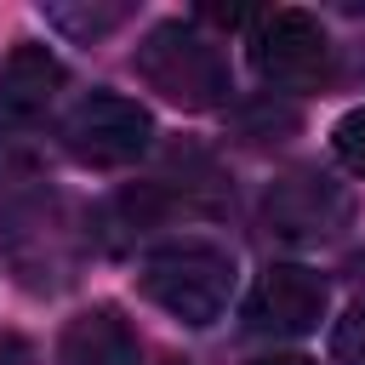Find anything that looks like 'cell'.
<instances>
[{"label":"cell","instance_id":"1","mask_svg":"<svg viewBox=\"0 0 365 365\" xmlns=\"http://www.w3.org/2000/svg\"><path fill=\"white\" fill-rule=\"evenodd\" d=\"M91 251V222L68 194H23L0 211V262L34 297H57L80 279Z\"/></svg>","mask_w":365,"mask_h":365},{"label":"cell","instance_id":"2","mask_svg":"<svg viewBox=\"0 0 365 365\" xmlns=\"http://www.w3.org/2000/svg\"><path fill=\"white\" fill-rule=\"evenodd\" d=\"M137 74L148 80V91H160L165 103H177L188 114L222 108L228 91H234L222 46L205 40L194 23H160V29H148L143 46H137Z\"/></svg>","mask_w":365,"mask_h":365},{"label":"cell","instance_id":"3","mask_svg":"<svg viewBox=\"0 0 365 365\" xmlns=\"http://www.w3.org/2000/svg\"><path fill=\"white\" fill-rule=\"evenodd\" d=\"M137 285L154 308H165L171 319L200 331V325L222 319V308L234 297V257L211 240H177V245H160L143 262Z\"/></svg>","mask_w":365,"mask_h":365},{"label":"cell","instance_id":"4","mask_svg":"<svg viewBox=\"0 0 365 365\" xmlns=\"http://www.w3.org/2000/svg\"><path fill=\"white\" fill-rule=\"evenodd\" d=\"M63 148L68 160L91 165V171H114V165H131L148 137H154V120L143 103L131 97H114V91H97V97H80L68 114H63Z\"/></svg>","mask_w":365,"mask_h":365},{"label":"cell","instance_id":"5","mask_svg":"<svg viewBox=\"0 0 365 365\" xmlns=\"http://www.w3.org/2000/svg\"><path fill=\"white\" fill-rule=\"evenodd\" d=\"M251 63L279 91H314L331 74V40H325L319 17L279 6V11H262L251 23Z\"/></svg>","mask_w":365,"mask_h":365},{"label":"cell","instance_id":"6","mask_svg":"<svg viewBox=\"0 0 365 365\" xmlns=\"http://www.w3.org/2000/svg\"><path fill=\"white\" fill-rule=\"evenodd\" d=\"M354 217V200L336 177L325 171H285L268 200H262V222L268 234L291 240V245H319V240H336Z\"/></svg>","mask_w":365,"mask_h":365},{"label":"cell","instance_id":"7","mask_svg":"<svg viewBox=\"0 0 365 365\" xmlns=\"http://www.w3.org/2000/svg\"><path fill=\"white\" fill-rule=\"evenodd\" d=\"M325 302H331V291L314 268L274 262V268H262V279L245 297V325L262 336H308L325 319Z\"/></svg>","mask_w":365,"mask_h":365},{"label":"cell","instance_id":"8","mask_svg":"<svg viewBox=\"0 0 365 365\" xmlns=\"http://www.w3.org/2000/svg\"><path fill=\"white\" fill-rule=\"evenodd\" d=\"M63 91V63L46 46H17L0 68V125L11 131H40L46 108Z\"/></svg>","mask_w":365,"mask_h":365},{"label":"cell","instance_id":"9","mask_svg":"<svg viewBox=\"0 0 365 365\" xmlns=\"http://www.w3.org/2000/svg\"><path fill=\"white\" fill-rule=\"evenodd\" d=\"M57 359L63 365H137L143 359V342H137L131 319L114 302H97V308H86V314H74L63 325Z\"/></svg>","mask_w":365,"mask_h":365},{"label":"cell","instance_id":"10","mask_svg":"<svg viewBox=\"0 0 365 365\" xmlns=\"http://www.w3.org/2000/svg\"><path fill=\"white\" fill-rule=\"evenodd\" d=\"M131 11L137 6H46V23H57L74 40H97V34L120 29V23H131Z\"/></svg>","mask_w":365,"mask_h":365},{"label":"cell","instance_id":"11","mask_svg":"<svg viewBox=\"0 0 365 365\" xmlns=\"http://www.w3.org/2000/svg\"><path fill=\"white\" fill-rule=\"evenodd\" d=\"M40 160H46L40 131H11V125H0V182H23V177H34Z\"/></svg>","mask_w":365,"mask_h":365},{"label":"cell","instance_id":"12","mask_svg":"<svg viewBox=\"0 0 365 365\" xmlns=\"http://www.w3.org/2000/svg\"><path fill=\"white\" fill-rule=\"evenodd\" d=\"M331 148H336V160H342L354 177H365V108H354V114H342V120H336Z\"/></svg>","mask_w":365,"mask_h":365},{"label":"cell","instance_id":"13","mask_svg":"<svg viewBox=\"0 0 365 365\" xmlns=\"http://www.w3.org/2000/svg\"><path fill=\"white\" fill-rule=\"evenodd\" d=\"M331 354H336V365H365V302H354V308L336 319Z\"/></svg>","mask_w":365,"mask_h":365},{"label":"cell","instance_id":"14","mask_svg":"<svg viewBox=\"0 0 365 365\" xmlns=\"http://www.w3.org/2000/svg\"><path fill=\"white\" fill-rule=\"evenodd\" d=\"M0 365H34V348H29L23 336L6 331V336H0Z\"/></svg>","mask_w":365,"mask_h":365},{"label":"cell","instance_id":"15","mask_svg":"<svg viewBox=\"0 0 365 365\" xmlns=\"http://www.w3.org/2000/svg\"><path fill=\"white\" fill-rule=\"evenodd\" d=\"M251 365H319V359H308V354H268V359H251Z\"/></svg>","mask_w":365,"mask_h":365}]
</instances>
